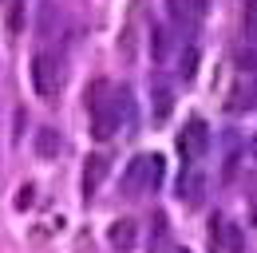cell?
I'll return each mask as SVG.
<instances>
[{
  "label": "cell",
  "mask_w": 257,
  "mask_h": 253,
  "mask_svg": "<svg viewBox=\"0 0 257 253\" xmlns=\"http://www.w3.org/2000/svg\"><path fill=\"white\" fill-rule=\"evenodd\" d=\"M151 40H155V60H166V48H170V40H166V28H151Z\"/></svg>",
  "instance_id": "30bf717a"
},
{
  "label": "cell",
  "mask_w": 257,
  "mask_h": 253,
  "mask_svg": "<svg viewBox=\"0 0 257 253\" xmlns=\"http://www.w3.org/2000/svg\"><path fill=\"white\" fill-rule=\"evenodd\" d=\"M210 151V126L202 123V119H190V123L182 126V135H178V155L194 162V158H202Z\"/></svg>",
  "instance_id": "277c9868"
},
{
  "label": "cell",
  "mask_w": 257,
  "mask_h": 253,
  "mask_svg": "<svg viewBox=\"0 0 257 253\" xmlns=\"http://www.w3.org/2000/svg\"><path fill=\"white\" fill-rule=\"evenodd\" d=\"M162 174H166V166H162V155H139V158H131L127 174H123V190H127V194L155 190V186L162 182Z\"/></svg>",
  "instance_id": "7a4b0ae2"
},
{
  "label": "cell",
  "mask_w": 257,
  "mask_h": 253,
  "mask_svg": "<svg viewBox=\"0 0 257 253\" xmlns=\"http://www.w3.org/2000/svg\"><path fill=\"white\" fill-rule=\"evenodd\" d=\"M36 202V186H20V194H16V210H28Z\"/></svg>",
  "instance_id": "8fae6325"
},
{
  "label": "cell",
  "mask_w": 257,
  "mask_h": 253,
  "mask_svg": "<svg viewBox=\"0 0 257 253\" xmlns=\"http://www.w3.org/2000/svg\"><path fill=\"white\" fill-rule=\"evenodd\" d=\"M107 174H111V158L107 155H87V166H83V198H91V194L103 186Z\"/></svg>",
  "instance_id": "52a82bcc"
},
{
  "label": "cell",
  "mask_w": 257,
  "mask_h": 253,
  "mask_svg": "<svg viewBox=\"0 0 257 253\" xmlns=\"http://www.w3.org/2000/svg\"><path fill=\"white\" fill-rule=\"evenodd\" d=\"M166 12L178 28H194L198 16L206 12V0H166Z\"/></svg>",
  "instance_id": "8992f818"
},
{
  "label": "cell",
  "mask_w": 257,
  "mask_h": 253,
  "mask_svg": "<svg viewBox=\"0 0 257 253\" xmlns=\"http://www.w3.org/2000/svg\"><path fill=\"white\" fill-rule=\"evenodd\" d=\"M87 111H91V135L103 143V139L115 135L119 115L127 111V91H115L107 79H95V83H91V95H87Z\"/></svg>",
  "instance_id": "6da1fadb"
},
{
  "label": "cell",
  "mask_w": 257,
  "mask_h": 253,
  "mask_svg": "<svg viewBox=\"0 0 257 253\" xmlns=\"http://www.w3.org/2000/svg\"><path fill=\"white\" fill-rule=\"evenodd\" d=\"M249 155H253V158H257V135H253V143H249Z\"/></svg>",
  "instance_id": "5bb4252c"
},
{
  "label": "cell",
  "mask_w": 257,
  "mask_h": 253,
  "mask_svg": "<svg viewBox=\"0 0 257 253\" xmlns=\"http://www.w3.org/2000/svg\"><path fill=\"white\" fill-rule=\"evenodd\" d=\"M241 28L249 40H257V0H245V20H241Z\"/></svg>",
  "instance_id": "9c48e42d"
},
{
  "label": "cell",
  "mask_w": 257,
  "mask_h": 253,
  "mask_svg": "<svg viewBox=\"0 0 257 253\" xmlns=\"http://www.w3.org/2000/svg\"><path fill=\"white\" fill-rule=\"evenodd\" d=\"M194 71H198V52H194V48H186V63H182V75L190 79Z\"/></svg>",
  "instance_id": "7c38bea8"
},
{
  "label": "cell",
  "mask_w": 257,
  "mask_h": 253,
  "mask_svg": "<svg viewBox=\"0 0 257 253\" xmlns=\"http://www.w3.org/2000/svg\"><path fill=\"white\" fill-rule=\"evenodd\" d=\"M249 95H253V99L245 103V111H257V83H253V91H249Z\"/></svg>",
  "instance_id": "4fadbf2b"
},
{
  "label": "cell",
  "mask_w": 257,
  "mask_h": 253,
  "mask_svg": "<svg viewBox=\"0 0 257 253\" xmlns=\"http://www.w3.org/2000/svg\"><path fill=\"white\" fill-rule=\"evenodd\" d=\"M32 87L40 99H56V91H60V60L56 56L40 52L32 60Z\"/></svg>",
  "instance_id": "3957f363"
},
{
  "label": "cell",
  "mask_w": 257,
  "mask_h": 253,
  "mask_svg": "<svg viewBox=\"0 0 257 253\" xmlns=\"http://www.w3.org/2000/svg\"><path fill=\"white\" fill-rule=\"evenodd\" d=\"M56 155H60V135H56V126H40V131H36V158L52 162Z\"/></svg>",
  "instance_id": "ba28073f"
},
{
  "label": "cell",
  "mask_w": 257,
  "mask_h": 253,
  "mask_svg": "<svg viewBox=\"0 0 257 253\" xmlns=\"http://www.w3.org/2000/svg\"><path fill=\"white\" fill-rule=\"evenodd\" d=\"M107 241H111V249L115 253H131L139 245V221L135 218H119L107 225Z\"/></svg>",
  "instance_id": "5b68a950"
}]
</instances>
